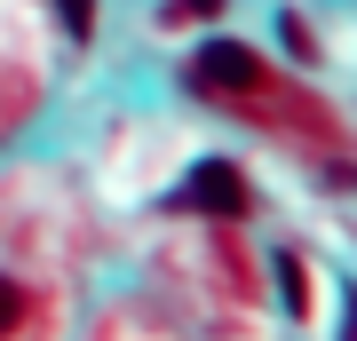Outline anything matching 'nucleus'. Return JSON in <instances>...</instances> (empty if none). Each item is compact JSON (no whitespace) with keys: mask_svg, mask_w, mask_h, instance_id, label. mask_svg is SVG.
I'll return each mask as SVG.
<instances>
[{"mask_svg":"<svg viewBox=\"0 0 357 341\" xmlns=\"http://www.w3.org/2000/svg\"><path fill=\"white\" fill-rule=\"evenodd\" d=\"M191 88L199 96H262V88H278V79H270V63L255 48H238V40H206V48L191 56Z\"/></svg>","mask_w":357,"mask_h":341,"instance_id":"nucleus-1","label":"nucleus"},{"mask_svg":"<svg viewBox=\"0 0 357 341\" xmlns=\"http://www.w3.org/2000/svg\"><path fill=\"white\" fill-rule=\"evenodd\" d=\"M175 206H191V215H246V175L230 159H199L191 183L175 190Z\"/></svg>","mask_w":357,"mask_h":341,"instance_id":"nucleus-2","label":"nucleus"},{"mask_svg":"<svg viewBox=\"0 0 357 341\" xmlns=\"http://www.w3.org/2000/svg\"><path fill=\"white\" fill-rule=\"evenodd\" d=\"M56 16H64V32H72V40H88V32H96V0H56Z\"/></svg>","mask_w":357,"mask_h":341,"instance_id":"nucleus-3","label":"nucleus"},{"mask_svg":"<svg viewBox=\"0 0 357 341\" xmlns=\"http://www.w3.org/2000/svg\"><path fill=\"white\" fill-rule=\"evenodd\" d=\"M278 278H286V310L302 317L310 310V286H302V262H294V254H278Z\"/></svg>","mask_w":357,"mask_h":341,"instance_id":"nucleus-4","label":"nucleus"},{"mask_svg":"<svg viewBox=\"0 0 357 341\" xmlns=\"http://www.w3.org/2000/svg\"><path fill=\"white\" fill-rule=\"evenodd\" d=\"M24 326V294H16V278H0V333Z\"/></svg>","mask_w":357,"mask_h":341,"instance_id":"nucleus-5","label":"nucleus"}]
</instances>
